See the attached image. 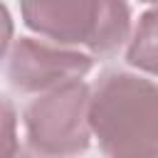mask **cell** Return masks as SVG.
Instances as JSON below:
<instances>
[{
  "mask_svg": "<svg viewBox=\"0 0 158 158\" xmlns=\"http://www.w3.org/2000/svg\"><path fill=\"white\" fill-rule=\"evenodd\" d=\"M5 79L20 94H44L84 79L94 67V54L67 47L47 37H15L5 49Z\"/></svg>",
  "mask_w": 158,
  "mask_h": 158,
  "instance_id": "obj_4",
  "label": "cell"
},
{
  "mask_svg": "<svg viewBox=\"0 0 158 158\" xmlns=\"http://www.w3.org/2000/svg\"><path fill=\"white\" fill-rule=\"evenodd\" d=\"M126 62L136 72L158 79V5L146 10L133 25L126 44Z\"/></svg>",
  "mask_w": 158,
  "mask_h": 158,
  "instance_id": "obj_5",
  "label": "cell"
},
{
  "mask_svg": "<svg viewBox=\"0 0 158 158\" xmlns=\"http://www.w3.org/2000/svg\"><path fill=\"white\" fill-rule=\"evenodd\" d=\"M2 123H5V153L7 156H15V123H17V118H15V109H12V104H10V99L5 96V101H2Z\"/></svg>",
  "mask_w": 158,
  "mask_h": 158,
  "instance_id": "obj_6",
  "label": "cell"
},
{
  "mask_svg": "<svg viewBox=\"0 0 158 158\" xmlns=\"http://www.w3.org/2000/svg\"><path fill=\"white\" fill-rule=\"evenodd\" d=\"M138 2H146V5H158V0H138Z\"/></svg>",
  "mask_w": 158,
  "mask_h": 158,
  "instance_id": "obj_7",
  "label": "cell"
},
{
  "mask_svg": "<svg viewBox=\"0 0 158 158\" xmlns=\"http://www.w3.org/2000/svg\"><path fill=\"white\" fill-rule=\"evenodd\" d=\"M94 141L114 158H158V84L143 72L109 69L91 84Z\"/></svg>",
  "mask_w": 158,
  "mask_h": 158,
  "instance_id": "obj_1",
  "label": "cell"
},
{
  "mask_svg": "<svg viewBox=\"0 0 158 158\" xmlns=\"http://www.w3.org/2000/svg\"><path fill=\"white\" fill-rule=\"evenodd\" d=\"M20 17L30 32L96 59L123 49L133 32L126 0H20Z\"/></svg>",
  "mask_w": 158,
  "mask_h": 158,
  "instance_id": "obj_2",
  "label": "cell"
},
{
  "mask_svg": "<svg viewBox=\"0 0 158 158\" xmlns=\"http://www.w3.org/2000/svg\"><path fill=\"white\" fill-rule=\"evenodd\" d=\"M91 86L79 79L44 94H35L22 109L25 143L37 156H77L84 153L94 138Z\"/></svg>",
  "mask_w": 158,
  "mask_h": 158,
  "instance_id": "obj_3",
  "label": "cell"
}]
</instances>
